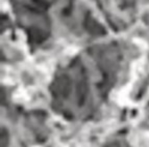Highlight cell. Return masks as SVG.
<instances>
[{
    "mask_svg": "<svg viewBox=\"0 0 149 147\" xmlns=\"http://www.w3.org/2000/svg\"><path fill=\"white\" fill-rule=\"evenodd\" d=\"M70 91V81L67 77H60L53 83L52 92L56 96H67Z\"/></svg>",
    "mask_w": 149,
    "mask_h": 147,
    "instance_id": "obj_1",
    "label": "cell"
}]
</instances>
